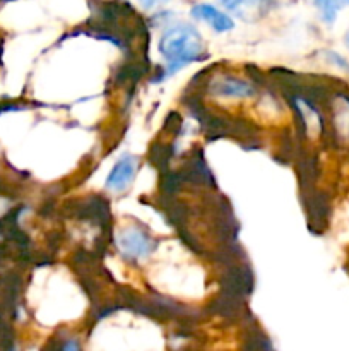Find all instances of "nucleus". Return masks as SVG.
I'll return each mask as SVG.
<instances>
[{"label": "nucleus", "mask_w": 349, "mask_h": 351, "mask_svg": "<svg viewBox=\"0 0 349 351\" xmlns=\"http://www.w3.org/2000/svg\"><path fill=\"white\" fill-rule=\"evenodd\" d=\"M140 5L144 7V9H153V7L159 5V3H164L168 2V0H139Z\"/></svg>", "instance_id": "nucleus-7"}, {"label": "nucleus", "mask_w": 349, "mask_h": 351, "mask_svg": "<svg viewBox=\"0 0 349 351\" xmlns=\"http://www.w3.org/2000/svg\"><path fill=\"white\" fill-rule=\"evenodd\" d=\"M64 351H79V350H77V345H75V343H68V345L65 346Z\"/></svg>", "instance_id": "nucleus-8"}, {"label": "nucleus", "mask_w": 349, "mask_h": 351, "mask_svg": "<svg viewBox=\"0 0 349 351\" xmlns=\"http://www.w3.org/2000/svg\"><path fill=\"white\" fill-rule=\"evenodd\" d=\"M344 41H346V47L349 48V31H348V33H346V38H344Z\"/></svg>", "instance_id": "nucleus-9"}, {"label": "nucleus", "mask_w": 349, "mask_h": 351, "mask_svg": "<svg viewBox=\"0 0 349 351\" xmlns=\"http://www.w3.org/2000/svg\"><path fill=\"white\" fill-rule=\"evenodd\" d=\"M159 51L168 62V75L180 71L183 65L198 60L204 53V43L190 24H174L168 27L159 40Z\"/></svg>", "instance_id": "nucleus-1"}, {"label": "nucleus", "mask_w": 349, "mask_h": 351, "mask_svg": "<svg viewBox=\"0 0 349 351\" xmlns=\"http://www.w3.org/2000/svg\"><path fill=\"white\" fill-rule=\"evenodd\" d=\"M229 12L236 14L242 19H257L270 5V0H221Z\"/></svg>", "instance_id": "nucleus-5"}, {"label": "nucleus", "mask_w": 349, "mask_h": 351, "mask_svg": "<svg viewBox=\"0 0 349 351\" xmlns=\"http://www.w3.org/2000/svg\"><path fill=\"white\" fill-rule=\"evenodd\" d=\"M216 91L221 96H229V98H243L252 93V86L245 81H238V79H226V81L219 82Z\"/></svg>", "instance_id": "nucleus-6"}, {"label": "nucleus", "mask_w": 349, "mask_h": 351, "mask_svg": "<svg viewBox=\"0 0 349 351\" xmlns=\"http://www.w3.org/2000/svg\"><path fill=\"white\" fill-rule=\"evenodd\" d=\"M137 168V160L130 154H123L118 161L115 163V167L109 171L108 178H106V187L112 189L115 192L125 191L127 187L132 182L133 175H135Z\"/></svg>", "instance_id": "nucleus-3"}, {"label": "nucleus", "mask_w": 349, "mask_h": 351, "mask_svg": "<svg viewBox=\"0 0 349 351\" xmlns=\"http://www.w3.org/2000/svg\"><path fill=\"white\" fill-rule=\"evenodd\" d=\"M192 16H194L195 19L207 23L209 26L214 31H218V33H226V31L233 29V26H235L231 17L226 16L224 12L218 10L216 7L209 5V3H198V5H195L194 9H192Z\"/></svg>", "instance_id": "nucleus-4"}, {"label": "nucleus", "mask_w": 349, "mask_h": 351, "mask_svg": "<svg viewBox=\"0 0 349 351\" xmlns=\"http://www.w3.org/2000/svg\"><path fill=\"white\" fill-rule=\"evenodd\" d=\"M118 247L123 256L129 257V259H139V257L149 256L154 249L149 237L146 233L139 232V230L123 232L118 239Z\"/></svg>", "instance_id": "nucleus-2"}]
</instances>
